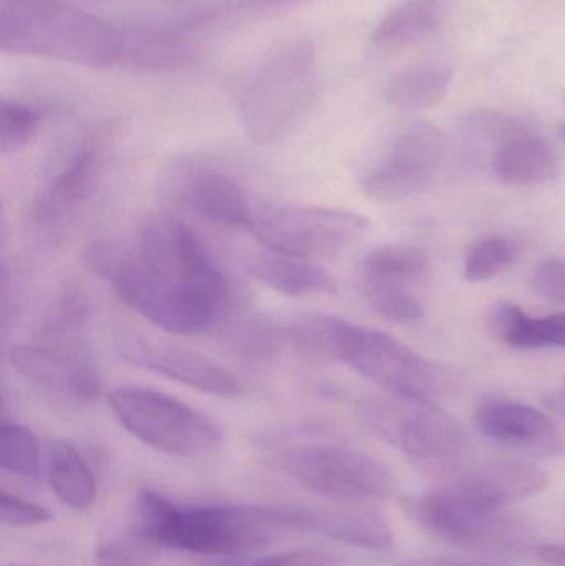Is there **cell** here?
I'll list each match as a JSON object with an SVG mask.
<instances>
[{
    "instance_id": "7a4b0ae2",
    "label": "cell",
    "mask_w": 565,
    "mask_h": 566,
    "mask_svg": "<svg viewBox=\"0 0 565 566\" xmlns=\"http://www.w3.org/2000/svg\"><path fill=\"white\" fill-rule=\"evenodd\" d=\"M287 328L294 345L337 359L394 396L435 402L453 388L447 368L380 329L324 313L294 316Z\"/></svg>"
},
{
    "instance_id": "d6a6232c",
    "label": "cell",
    "mask_w": 565,
    "mask_h": 566,
    "mask_svg": "<svg viewBox=\"0 0 565 566\" xmlns=\"http://www.w3.org/2000/svg\"><path fill=\"white\" fill-rule=\"evenodd\" d=\"M531 286L550 302L565 305V261L546 259L534 268Z\"/></svg>"
},
{
    "instance_id": "d4e9b609",
    "label": "cell",
    "mask_w": 565,
    "mask_h": 566,
    "mask_svg": "<svg viewBox=\"0 0 565 566\" xmlns=\"http://www.w3.org/2000/svg\"><path fill=\"white\" fill-rule=\"evenodd\" d=\"M368 305L394 323H414L423 318L425 308L411 292V281L394 275L360 274Z\"/></svg>"
},
{
    "instance_id": "83f0119b",
    "label": "cell",
    "mask_w": 565,
    "mask_h": 566,
    "mask_svg": "<svg viewBox=\"0 0 565 566\" xmlns=\"http://www.w3.org/2000/svg\"><path fill=\"white\" fill-rule=\"evenodd\" d=\"M430 261L420 249L411 245H381L365 255L360 264L362 274L394 275L417 281L427 274Z\"/></svg>"
},
{
    "instance_id": "44dd1931",
    "label": "cell",
    "mask_w": 565,
    "mask_h": 566,
    "mask_svg": "<svg viewBox=\"0 0 565 566\" xmlns=\"http://www.w3.org/2000/svg\"><path fill=\"white\" fill-rule=\"evenodd\" d=\"M491 326L494 335L513 348H565V312L534 318L521 306L503 303L494 310Z\"/></svg>"
},
{
    "instance_id": "836d02e7",
    "label": "cell",
    "mask_w": 565,
    "mask_h": 566,
    "mask_svg": "<svg viewBox=\"0 0 565 566\" xmlns=\"http://www.w3.org/2000/svg\"><path fill=\"white\" fill-rule=\"evenodd\" d=\"M96 566H136L128 552L116 544H102L96 551Z\"/></svg>"
},
{
    "instance_id": "d6986e66",
    "label": "cell",
    "mask_w": 565,
    "mask_h": 566,
    "mask_svg": "<svg viewBox=\"0 0 565 566\" xmlns=\"http://www.w3.org/2000/svg\"><path fill=\"white\" fill-rule=\"evenodd\" d=\"M176 195L199 218L222 228H245L252 209L244 189L222 169L192 165L179 176Z\"/></svg>"
},
{
    "instance_id": "ba28073f",
    "label": "cell",
    "mask_w": 565,
    "mask_h": 566,
    "mask_svg": "<svg viewBox=\"0 0 565 566\" xmlns=\"http://www.w3.org/2000/svg\"><path fill=\"white\" fill-rule=\"evenodd\" d=\"M401 511L428 534L458 547L484 552H514L530 544L526 522L501 505L448 489L407 495Z\"/></svg>"
},
{
    "instance_id": "603a6c76",
    "label": "cell",
    "mask_w": 565,
    "mask_h": 566,
    "mask_svg": "<svg viewBox=\"0 0 565 566\" xmlns=\"http://www.w3.org/2000/svg\"><path fill=\"white\" fill-rule=\"evenodd\" d=\"M49 481L56 497L75 511H85L95 502V475L70 442L50 444Z\"/></svg>"
},
{
    "instance_id": "6da1fadb",
    "label": "cell",
    "mask_w": 565,
    "mask_h": 566,
    "mask_svg": "<svg viewBox=\"0 0 565 566\" xmlns=\"http://www.w3.org/2000/svg\"><path fill=\"white\" fill-rule=\"evenodd\" d=\"M90 268L143 318L175 335H199L224 319L232 289L201 239L171 218L149 221L129 245L95 241Z\"/></svg>"
},
{
    "instance_id": "e575fe53",
    "label": "cell",
    "mask_w": 565,
    "mask_h": 566,
    "mask_svg": "<svg viewBox=\"0 0 565 566\" xmlns=\"http://www.w3.org/2000/svg\"><path fill=\"white\" fill-rule=\"evenodd\" d=\"M537 558L550 566H565V545H541L536 548Z\"/></svg>"
},
{
    "instance_id": "4316f807",
    "label": "cell",
    "mask_w": 565,
    "mask_h": 566,
    "mask_svg": "<svg viewBox=\"0 0 565 566\" xmlns=\"http://www.w3.org/2000/svg\"><path fill=\"white\" fill-rule=\"evenodd\" d=\"M0 465L19 478L36 479L40 451L35 436L27 426L3 421L0 426Z\"/></svg>"
},
{
    "instance_id": "f546056e",
    "label": "cell",
    "mask_w": 565,
    "mask_h": 566,
    "mask_svg": "<svg viewBox=\"0 0 565 566\" xmlns=\"http://www.w3.org/2000/svg\"><path fill=\"white\" fill-rule=\"evenodd\" d=\"M40 115L32 106L19 102L0 103V153L15 155L39 132Z\"/></svg>"
},
{
    "instance_id": "5b68a950",
    "label": "cell",
    "mask_w": 565,
    "mask_h": 566,
    "mask_svg": "<svg viewBox=\"0 0 565 566\" xmlns=\"http://www.w3.org/2000/svg\"><path fill=\"white\" fill-rule=\"evenodd\" d=\"M317 65L314 45L292 39L272 49L245 82L239 113L249 139L274 145L287 138L314 105Z\"/></svg>"
},
{
    "instance_id": "4dcf8cb0",
    "label": "cell",
    "mask_w": 565,
    "mask_h": 566,
    "mask_svg": "<svg viewBox=\"0 0 565 566\" xmlns=\"http://www.w3.org/2000/svg\"><path fill=\"white\" fill-rule=\"evenodd\" d=\"M198 566H345V564L334 555L305 551L269 555V557H254V555L212 557L211 560L202 562Z\"/></svg>"
},
{
    "instance_id": "d590c367",
    "label": "cell",
    "mask_w": 565,
    "mask_h": 566,
    "mask_svg": "<svg viewBox=\"0 0 565 566\" xmlns=\"http://www.w3.org/2000/svg\"><path fill=\"white\" fill-rule=\"evenodd\" d=\"M395 566H493L483 564H471V562L453 560V558H415V560L401 562Z\"/></svg>"
},
{
    "instance_id": "7402d4cb",
    "label": "cell",
    "mask_w": 565,
    "mask_h": 566,
    "mask_svg": "<svg viewBox=\"0 0 565 566\" xmlns=\"http://www.w3.org/2000/svg\"><path fill=\"white\" fill-rule=\"evenodd\" d=\"M440 0H407L395 7L374 33L375 49L391 53L430 35L440 23Z\"/></svg>"
},
{
    "instance_id": "277c9868",
    "label": "cell",
    "mask_w": 565,
    "mask_h": 566,
    "mask_svg": "<svg viewBox=\"0 0 565 566\" xmlns=\"http://www.w3.org/2000/svg\"><path fill=\"white\" fill-rule=\"evenodd\" d=\"M0 50L100 69L126 63L128 30L60 0H0Z\"/></svg>"
},
{
    "instance_id": "8d00e7d4",
    "label": "cell",
    "mask_w": 565,
    "mask_h": 566,
    "mask_svg": "<svg viewBox=\"0 0 565 566\" xmlns=\"http://www.w3.org/2000/svg\"><path fill=\"white\" fill-rule=\"evenodd\" d=\"M544 402H546L547 408H550L554 415L565 419V379L563 382H559L556 388L551 389Z\"/></svg>"
},
{
    "instance_id": "cb8c5ba5",
    "label": "cell",
    "mask_w": 565,
    "mask_h": 566,
    "mask_svg": "<svg viewBox=\"0 0 565 566\" xmlns=\"http://www.w3.org/2000/svg\"><path fill=\"white\" fill-rule=\"evenodd\" d=\"M453 82V72L443 65H417L398 73L390 85L387 96L390 103L401 109L433 108L447 98Z\"/></svg>"
},
{
    "instance_id": "30bf717a",
    "label": "cell",
    "mask_w": 565,
    "mask_h": 566,
    "mask_svg": "<svg viewBox=\"0 0 565 566\" xmlns=\"http://www.w3.org/2000/svg\"><path fill=\"white\" fill-rule=\"evenodd\" d=\"M365 216L324 206L268 202L252 209L248 229L269 251L295 258H335L368 231Z\"/></svg>"
},
{
    "instance_id": "484cf974",
    "label": "cell",
    "mask_w": 565,
    "mask_h": 566,
    "mask_svg": "<svg viewBox=\"0 0 565 566\" xmlns=\"http://www.w3.org/2000/svg\"><path fill=\"white\" fill-rule=\"evenodd\" d=\"M229 346L242 358L268 361L281 352L289 342L285 322L271 319H249L239 323L228 333Z\"/></svg>"
},
{
    "instance_id": "8992f818",
    "label": "cell",
    "mask_w": 565,
    "mask_h": 566,
    "mask_svg": "<svg viewBox=\"0 0 565 566\" xmlns=\"http://www.w3.org/2000/svg\"><path fill=\"white\" fill-rule=\"evenodd\" d=\"M362 416L377 438L407 455L433 481L470 455L467 429L437 402L394 396L368 402Z\"/></svg>"
},
{
    "instance_id": "ffe728a7",
    "label": "cell",
    "mask_w": 565,
    "mask_h": 566,
    "mask_svg": "<svg viewBox=\"0 0 565 566\" xmlns=\"http://www.w3.org/2000/svg\"><path fill=\"white\" fill-rule=\"evenodd\" d=\"M244 268L254 281L284 295H332L337 292L335 279L308 259L265 249L249 255Z\"/></svg>"
},
{
    "instance_id": "4fadbf2b",
    "label": "cell",
    "mask_w": 565,
    "mask_h": 566,
    "mask_svg": "<svg viewBox=\"0 0 565 566\" xmlns=\"http://www.w3.org/2000/svg\"><path fill=\"white\" fill-rule=\"evenodd\" d=\"M12 368L36 388L76 402L95 401L102 392L98 366L82 342L43 339L10 348Z\"/></svg>"
},
{
    "instance_id": "9a60e30c",
    "label": "cell",
    "mask_w": 565,
    "mask_h": 566,
    "mask_svg": "<svg viewBox=\"0 0 565 566\" xmlns=\"http://www.w3.org/2000/svg\"><path fill=\"white\" fill-rule=\"evenodd\" d=\"M474 424L488 441L533 458L564 454L565 442L550 416L534 406L501 396L484 398L474 411Z\"/></svg>"
},
{
    "instance_id": "2e32d148",
    "label": "cell",
    "mask_w": 565,
    "mask_h": 566,
    "mask_svg": "<svg viewBox=\"0 0 565 566\" xmlns=\"http://www.w3.org/2000/svg\"><path fill=\"white\" fill-rule=\"evenodd\" d=\"M437 489L473 495L481 501L506 507L511 502L533 497L546 489L547 474L527 462L510 459L464 461L437 479Z\"/></svg>"
},
{
    "instance_id": "7c38bea8",
    "label": "cell",
    "mask_w": 565,
    "mask_h": 566,
    "mask_svg": "<svg viewBox=\"0 0 565 566\" xmlns=\"http://www.w3.org/2000/svg\"><path fill=\"white\" fill-rule=\"evenodd\" d=\"M447 155L440 129L414 125L401 133L360 179L362 192L378 202H397L431 185Z\"/></svg>"
},
{
    "instance_id": "52a82bcc",
    "label": "cell",
    "mask_w": 565,
    "mask_h": 566,
    "mask_svg": "<svg viewBox=\"0 0 565 566\" xmlns=\"http://www.w3.org/2000/svg\"><path fill=\"white\" fill-rule=\"evenodd\" d=\"M108 405L119 424L156 451L178 458H205L222 448L221 428L175 396L145 386H118Z\"/></svg>"
},
{
    "instance_id": "9c48e42d",
    "label": "cell",
    "mask_w": 565,
    "mask_h": 566,
    "mask_svg": "<svg viewBox=\"0 0 565 566\" xmlns=\"http://www.w3.org/2000/svg\"><path fill=\"white\" fill-rule=\"evenodd\" d=\"M279 465L302 488L335 501H387L398 489L387 465L341 442L289 446L279 454Z\"/></svg>"
},
{
    "instance_id": "f35d334b",
    "label": "cell",
    "mask_w": 565,
    "mask_h": 566,
    "mask_svg": "<svg viewBox=\"0 0 565 566\" xmlns=\"http://www.w3.org/2000/svg\"><path fill=\"white\" fill-rule=\"evenodd\" d=\"M564 136H565V125H564Z\"/></svg>"
},
{
    "instance_id": "5bb4252c",
    "label": "cell",
    "mask_w": 565,
    "mask_h": 566,
    "mask_svg": "<svg viewBox=\"0 0 565 566\" xmlns=\"http://www.w3.org/2000/svg\"><path fill=\"white\" fill-rule=\"evenodd\" d=\"M116 353L136 368L165 376L206 395L238 398L244 391L234 373L208 356L182 346L123 335L116 339Z\"/></svg>"
},
{
    "instance_id": "ac0fdd59",
    "label": "cell",
    "mask_w": 565,
    "mask_h": 566,
    "mask_svg": "<svg viewBox=\"0 0 565 566\" xmlns=\"http://www.w3.org/2000/svg\"><path fill=\"white\" fill-rule=\"evenodd\" d=\"M102 176L98 143H85L70 161L46 182L32 206L33 224L50 231L72 218L95 191Z\"/></svg>"
},
{
    "instance_id": "1f68e13d",
    "label": "cell",
    "mask_w": 565,
    "mask_h": 566,
    "mask_svg": "<svg viewBox=\"0 0 565 566\" xmlns=\"http://www.w3.org/2000/svg\"><path fill=\"white\" fill-rule=\"evenodd\" d=\"M52 518V512L42 505L33 504L7 491L0 494V522L3 527H33L46 524Z\"/></svg>"
},
{
    "instance_id": "f1b7e54d",
    "label": "cell",
    "mask_w": 565,
    "mask_h": 566,
    "mask_svg": "<svg viewBox=\"0 0 565 566\" xmlns=\"http://www.w3.org/2000/svg\"><path fill=\"white\" fill-rule=\"evenodd\" d=\"M517 259V248L506 238H484L474 242L464 258V277L486 282L506 271Z\"/></svg>"
},
{
    "instance_id": "74e56055",
    "label": "cell",
    "mask_w": 565,
    "mask_h": 566,
    "mask_svg": "<svg viewBox=\"0 0 565 566\" xmlns=\"http://www.w3.org/2000/svg\"><path fill=\"white\" fill-rule=\"evenodd\" d=\"M7 566H35V565H7Z\"/></svg>"
},
{
    "instance_id": "3957f363",
    "label": "cell",
    "mask_w": 565,
    "mask_h": 566,
    "mask_svg": "<svg viewBox=\"0 0 565 566\" xmlns=\"http://www.w3.org/2000/svg\"><path fill=\"white\" fill-rule=\"evenodd\" d=\"M136 527L148 544L209 557H239L264 551L289 531L275 505L175 504L153 489L136 497Z\"/></svg>"
},
{
    "instance_id": "8fae6325",
    "label": "cell",
    "mask_w": 565,
    "mask_h": 566,
    "mask_svg": "<svg viewBox=\"0 0 565 566\" xmlns=\"http://www.w3.org/2000/svg\"><path fill=\"white\" fill-rule=\"evenodd\" d=\"M468 153L486 163L501 182L536 186L559 175L553 146L523 123L494 112H474L461 126Z\"/></svg>"
},
{
    "instance_id": "e0dca14e",
    "label": "cell",
    "mask_w": 565,
    "mask_h": 566,
    "mask_svg": "<svg viewBox=\"0 0 565 566\" xmlns=\"http://www.w3.org/2000/svg\"><path fill=\"white\" fill-rule=\"evenodd\" d=\"M289 531L312 532L372 552L394 547V531L384 515L362 507H289L281 505Z\"/></svg>"
}]
</instances>
